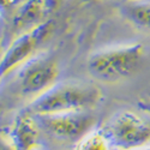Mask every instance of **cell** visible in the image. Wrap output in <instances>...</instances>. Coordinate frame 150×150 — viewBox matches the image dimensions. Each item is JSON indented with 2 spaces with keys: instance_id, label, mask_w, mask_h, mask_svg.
<instances>
[{
  "instance_id": "30bf717a",
  "label": "cell",
  "mask_w": 150,
  "mask_h": 150,
  "mask_svg": "<svg viewBox=\"0 0 150 150\" xmlns=\"http://www.w3.org/2000/svg\"><path fill=\"white\" fill-rule=\"evenodd\" d=\"M109 141L102 130L89 131L77 142L76 150H112Z\"/></svg>"
},
{
  "instance_id": "3957f363",
  "label": "cell",
  "mask_w": 150,
  "mask_h": 150,
  "mask_svg": "<svg viewBox=\"0 0 150 150\" xmlns=\"http://www.w3.org/2000/svg\"><path fill=\"white\" fill-rule=\"evenodd\" d=\"M113 149L129 150L150 144V120L132 110H120L101 129Z\"/></svg>"
},
{
  "instance_id": "9c48e42d",
  "label": "cell",
  "mask_w": 150,
  "mask_h": 150,
  "mask_svg": "<svg viewBox=\"0 0 150 150\" xmlns=\"http://www.w3.org/2000/svg\"><path fill=\"white\" fill-rule=\"evenodd\" d=\"M120 15L134 27L150 31V4L129 1L120 8Z\"/></svg>"
},
{
  "instance_id": "ba28073f",
  "label": "cell",
  "mask_w": 150,
  "mask_h": 150,
  "mask_svg": "<svg viewBox=\"0 0 150 150\" xmlns=\"http://www.w3.org/2000/svg\"><path fill=\"white\" fill-rule=\"evenodd\" d=\"M40 133L41 130L34 114L25 110L17 117L10 132V139L17 150H30L37 146Z\"/></svg>"
},
{
  "instance_id": "52a82bcc",
  "label": "cell",
  "mask_w": 150,
  "mask_h": 150,
  "mask_svg": "<svg viewBox=\"0 0 150 150\" xmlns=\"http://www.w3.org/2000/svg\"><path fill=\"white\" fill-rule=\"evenodd\" d=\"M48 13L45 0H23L15 10L11 22V30L16 36L39 25Z\"/></svg>"
},
{
  "instance_id": "7c38bea8",
  "label": "cell",
  "mask_w": 150,
  "mask_h": 150,
  "mask_svg": "<svg viewBox=\"0 0 150 150\" xmlns=\"http://www.w3.org/2000/svg\"><path fill=\"white\" fill-rule=\"evenodd\" d=\"M1 150H17V149L11 139H10V142H6L5 138H3L1 139Z\"/></svg>"
},
{
  "instance_id": "2e32d148",
  "label": "cell",
  "mask_w": 150,
  "mask_h": 150,
  "mask_svg": "<svg viewBox=\"0 0 150 150\" xmlns=\"http://www.w3.org/2000/svg\"><path fill=\"white\" fill-rule=\"evenodd\" d=\"M82 1H90V0H82Z\"/></svg>"
},
{
  "instance_id": "6da1fadb",
  "label": "cell",
  "mask_w": 150,
  "mask_h": 150,
  "mask_svg": "<svg viewBox=\"0 0 150 150\" xmlns=\"http://www.w3.org/2000/svg\"><path fill=\"white\" fill-rule=\"evenodd\" d=\"M101 89L93 83H55L48 90L35 97L25 110L31 114L89 110L101 102Z\"/></svg>"
},
{
  "instance_id": "8fae6325",
  "label": "cell",
  "mask_w": 150,
  "mask_h": 150,
  "mask_svg": "<svg viewBox=\"0 0 150 150\" xmlns=\"http://www.w3.org/2000/svg\"><path fill=\"white\" fill-rule=\"evenodd\" d=\"M45 1H46L48 12H52L55 7H58V5H59V3L61 1V0H45Z\"/></svg>"
},
{
  "instance_id": "9a60e30c",
  "label": "cell",
  "mask_w": 150,
  "mask_h": 150,
  "mask_svg": "<svg viewBox=\"0 0 150 150\" xmlns=\"http://www.w3.org/2000/svg\"><path fill=\"white\" fill-rule=\"evenodd\" d=\"M30 150H37V146H36V148H33V149H30Z\"/></svg>"
},
{
  "instance_id": "4fadbf2b",
  "label": "cell",
  "mask_w": 150,
  "mask_h": 150,
  "mask_svg": "<svg viewBox=\"0 0 150 150\" xmlns=\"http://www.w3.org/2000/svg\"><path fill=\"white\" fill-rule=\"evenodd\" d=\"M129 150H150V145H144V146H139V148H133V149H129Z\"/></svg>"
},
{
  "instance_id": "5b68a950",
  "label": "cell",
  "mask_w": 150,
  "mask_h": 150,
  "mask_svg": "<svg viewBox=\"0 0 150 150\" xmlns=\"http://www.w3.org/2000/svg\"><path fill=\"white\" fill-rule=\"evenodd\" d=\"M53 29V22L46 19L35 28L17 35L7 47L6 52L3 54L1 64H0L1 77H5L12 70L24 65L28 60L34 58L37 49L52 35Z\"/></svg>"
},
{
  "instance_id": "277c9868",
  "label": "cell",
  "mask_w": 150,
  "mask_h": 150,
  "mask_svg": "<svg viewBox=\"0 0 150 150\" xmlns=\"http://www.w3.org/2000/svg\"><path fill=\"white\" fill-rule=\"evenodd\" d=\"M41 132L57 142H78L96 122V118L89 110H73L61 113L34 114Z\"/></svg>"
},
{
  "instance_id": "5bb4252c",
  "label": "cell",
  "mask_w": 150,
  "mask_h": 150,
  "mask_svg": "<svg viewBox=\"0 0 150 150\" xmlns=\"http://www.w3.org/2000/svg\"><path fill=\"white\" fill-rule=\"evenodd\" d=\"M130 1H141V0H130Z\"/></svg>"
},
{
  "instance_id": "8992f818",
  "label": "cell",
  "mask_w": 150,
  "mask_h": 150,
  "mask_svg": "<svg viewBox=\"0 0 150 150\" xmlns=\"http://www.w3.org/2000/svg\"><path fill=\"white\" fill-rule=\"evenodd\" d=\"M58 76V64L52 57H34L23 65L19 72V90L23 95L35 98L53 86Z\"/></svg>"
},
{
  "instance_id": "7a4b0ae2",
  "label": "cell",
  "mask_w": 150,
  "mask_h": 150,
  "mask_svg": "<svg viewBox=\"0 0 150 150\" xmlns=\"http://www.w3.org/2000/svg\"><path fill=\"white\" fill-rule=\"evenodd\" d=\"M141 43L108 48L94 53L88 60L90 76L100 82L115 83L127 78L138 70L144 58Z\"/></svg>"
}]
</instances>
